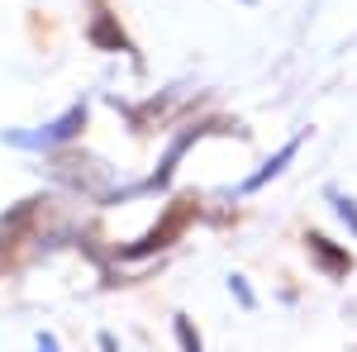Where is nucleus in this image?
I'll return each instance as SVG.
<instances>
[{
    "label": "nucleus",
    "instance_id": "obj_6",
    "mask_svg": "<svg viewBox=\"0 0 357 352\" xmlns=\"http://www.w3.org/2000/svg\"><path fill=\"white\" fill-rule=\"evenodd\" d=\"M91 43H100V48H110V53H129V38L114 29V20L100 10L96 15V24H91Z\"/></svg>",
    "mask_w": 357,
    "mask_h": 352
},
{
    "label": "nucleus",
    "instance_id": "obj_4",
    "mask_svg": "<svg viewBox=\"0 0 357 352\" xmlns=\"http://www.w3.org/2000/svg\"><path fill=\"white\" fill-rule=\"evenodd\" d=\"M205 134H215V129L195 124V129H186V134H176V138H172V143H167V153H162V162H158V171L148 176V186H153V190H158V186H167V181H172V171H176V162H181V158L191 153V143H200Z\"/></svg>",
    "mask_w": 357,
    "mask_h": 352
},
{
    "label": "nucleus",
    "instance_id": "obj_5",
    "mask_svg": "<svg viewBox=\"0 0 357 352\" xmlns=\"http://www.w3.org/2000/svg\"><path fill=\"white\" fill-rule=\"evenodd\" d=\"M305 243H310V257H314V267L324 271V276H348V271H353V257H348L343 247H333L324 234H310Z\"/></svg>",
    "mask_w": 357,
    "mask_h": 352
},
{
    "label": "nucleus",
    "instance_id": "obj_7",
    "mask_svg": "<svg viewBox=\"0 0 357 352\" xmlns=\"http://www.w3.org/2000/svg\"><path fill=\"white\" fill-rule=\"evenodd\" d=\"M176 343H181V352H205V343H200V333H195L191 328V319H186V314H176Z\"/></svg>",
    "mask_w": 357,
    "mask_h": 352
},
{
    "label": "nucleus",
    "instance_id": "obj_10",
    "mask_svg": "<svg viewBox=\"0 0 357 352\" xmlns=\"http://www.w3.org/2000/svg\"><path fill=\"white\" fill-rule=\"evenodd\" d=\"M38 352H57V338H53V333H38Z\"/></svg>",
    "mask_w": 357,
    "mask_h": 352
},
{
    "label": "nucleus",
    "instance_id": "obj_3",
    "mask_svg": "<svg viewBox=\"0 0 357 352\" xmlns=\"http://www.w3.org/2000/svg\"><path fill=\"white\" fill-rule=\"evenodd\" d=\"M305 138H310V129H301L296 138H286V143H281V153H276V158H267V162H262V167H257V171L243 181V186H238V195H252V190H262L267 181H276V176L286 171V162H296V153L305 148Z\"/></svg>",
    "mask_w": 357,
    "mask_h": 352
},
{
    "label": "nucleus",
    "instance_id": "obj_11",
    "mask_svg": "<svg viewBox=\"0 0 357 352\" xmlns=\"http://www.w3.org/2000/svg\"><path fill=\"white\" fill-rule=\"evenodd\" d=\"M100 352H119V348H114V338H110V333H100Z\"/></svg>",
    "mask_w": 357,
    "mask_h": 352
},
{
    "label": "nucleus",
    "instance_id": "obj_9",
    "mask_svg": "<svg viewBox=\"0 0 357 352\" xmlns=\"http://www.w3.org/2000/svg\"><path fill=\"white\" fill-rule=\"evenodd\" d=\"M229 291L238 296V305H243V309H252V305H257V300H252V291H248V281H243V276H229Z\"/></svg>",
    "mask_w": 357,
    "mask_h": 352
},
{
    "label": "nucleus",
    "instance_id": "obj_12",
    "mask_svg": "<svg viewBox=\"0 0 357 352\" xmlns=\"http://www.w3.org/2000/svg\"><path fill=\"white\" fill-rule=\"evenodd\" d=\"M243 5H257V0H243Z\"/></svg>",
    "mask_w": 357,
    "mask_h": 352
},
{
    "label": "nucleus",
    "instance_id": "obj_1",
    "mask_svg": "<svg viewBox=\"0 0 357 352\" xmlns=\"http://www.w3.org/2000/svg\"><path fill=\"white\" fill-rule=\"evenodd\" d=\"M86 129V105H72L62 119H53V124H43L38 134H10V143L15 148H62V143H72V138Z\"/></svg>",
    "mask_w": 357,
    "mask_h": 352
},
{
    "label": "nucleus",
    "instance_id": "obj_2",
    "mask_svg": "<svg viewBox=\"0 0 357 352\" xmlns=\"http://www.w3.org/2000/svg\"><path fill=\"white\" fill-rule=\"evenodd\" d=\"M191 219H195V205H191V200H176V205L167 210V219H162V224H158V229H153L148 238H138V243L129 247L124 257H148V252L167 247L172 238H176V234H181V229H186V224H191Z\"/></svg>",
    "mask_w": 357,
    "mask_h": 352
},
{
    "label": "nucleus",
    "instance_id": "obj_8",
    "mask_svg": "<svg viewBox=\"0 0 357 352\" xmlns=\"http://www.w3.org/2000/svg\"><path fill=\"white\" fill-rule=\"evenodd\" d=\"M329 200H333V210H338V219L348 224L357 234V200H348V195H338V190H329Z\"/></svg>",
    "mask_w": 357,
    "mask_h": 352
}]
</instances>
